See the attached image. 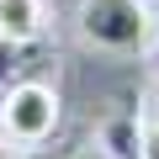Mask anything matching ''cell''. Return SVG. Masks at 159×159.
I'll return each mask as SVG.
<instances>
[{
  "mask_svg": "<svg viewBox=\"0 0 159 159\" xmlns=\"http://www.w3.org/2000/svg\"><path fill=\"white\" fill-rule=\"evenodd\" d=\"M80 37L106 53H143L154 43V11L143 0H80Z\"/></svg>",
  "mask_w": 159,
  "mask_h": 159,
  "instance_id": "obj_1",
  "label": "cell"
},
{
  "mask_svg": "<svg viewBox=\"0 0 159 159\" xmlns=\"http://www.w3.org/2000/svg\"><path fill=\"white\" fill-rule=\"evenodd\" d=\"M48 21L43 0H0V37H16V43H37Z\"/></svg>",
  "mask_w": 159,
  "mask_h": 159,
  "instance_id": "obj_3",
  "label": "cell"
},
{
  "mask_svg": "<svg viewBox=\"0 0 159 159\" xmlns=\"http://www.w3.org/2000/svg\"><path fill=\"white\" fill-rule=\"evenodd\" d=\"M0 159H6V154H0Z\"/></svg>",
  "mask_w": 159,
  "mask_h": 159,
  "instance_id": "obj_8",
  "label": "cell"
},
{
  "mask_svg": "<svg viewBox=\"0 0 159 159\" xmlns=\"http://www.w3.org/2000/svg\"><path fill=\"white\" fill-rule=\"evenodd\" d=\"M101 143L117 159H143V127H138V117H111L101 127Z\"/></svg>",
  "mask_w": 159,
  "mask_h": 159,
  "instance_id": "obj_4",
  "label": "cell"
},
{
  "mask_svg": "<svg viewBox=\"0 0 159 159\" xmlns=\"http://www.w3.org/2000/svg\"><path fill=\"white\" fill-rule=\"evenodd\" d=\"M143 159H159V122H143Z\"/></svg>",
  "mask_w": 159,
  "mask_h": 159,
  "instance_id": "obj_7",
  "label": "cell"
},
{
  "mask_svg": "<svg viewBox=\"0 0 159 159\" xmlns=\"http://www.w3.org/2000/svg\"><path fill=\"white\" fill-rule=\"evenodd\" d=\"M58 90L43 85V80H21V85L0 90V133H6V143L16 148H37L53 138L58 127Z\"/></svg>",
  "mask_w": 159,
  "mask_h": 159,
  "instance_id": "obj_2",
  "label": "cell"
},
{
  "mask_svg": "<svg viewBox=\"0 0 159 159\" xmlns=\"http://www.w3.org/2000/svg\"><path fill=\"white\" fill-rule=\"evenodd\" d=\"M32 58H37V43H16V37H0V90L21 85V80H27V69H32Z\"/></svg>",
  "mask_w": 159,
  "mask_h": 159,
  "instance_id": "obj_5",
  "label": "cell"
},
{
  "mask_svg": "<svg viewBox=\"0 0 159 159\" xmlns=\"http://www.w3.org/2000/svg\"><path fill=\"white\" fill-rule=\"evenodd\" d=\"M69 159H117V154H111V148H106L101 138H90V143H80V148H74Z\"/></svg>",
  "mask_w": 159,
  "mask_h": 159,
  "instance_id": "obj_6",
  "label": "cell"
}]
</instances>
